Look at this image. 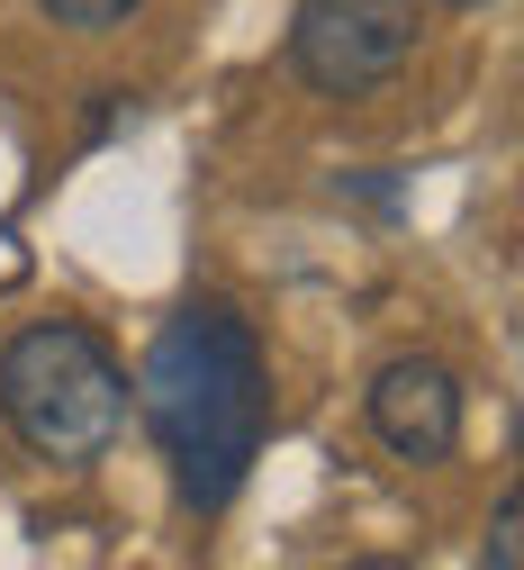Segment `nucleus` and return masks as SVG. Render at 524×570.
<instances>
[{"mask_svg":"<svg viewBox=\"0 0 524 570\" xmlns=\"http://www.w3.org/2000/svg\"><path fill=\"white\" fill-rule=\"evenodd\" d=\"M453 10H488V0H453Z\"/></svg>","mask_w":524,"mask_h":570,"instance_id":"obj_7","label":"nucleus"},{"mask_svg":"<svg viewBox=\"0 0 524 570\" xmlns=\"http://www.w3.org/2000/svg\"><path fill=\"white\" fill-rule=\"evenodd\" d=\"M37 10L55 19V28H82V37H100V28H118L136 0H37Z\"/></svg>","mask_w":524,"mask_h":570,"instance_id":"obj_6","label":"nucleus"},{"mask_svg":"<svg viewBox=\"0 0 524 570\" xmlns=\"http://www.w3.org/2000/svg\"><path fill=\"white\" fill-rule=\"evenodd\" d=\"M370 435H380L398 462H443L462 444V381L425 363V353H398V363L370 372Z\"/></svg>","mask_w":524,"mask_h":570,"instance_id":"obj_4","label":"nucleus"},{"mask_svg":"<svg viewBox=\"0 0 524 570\" xmlns=\"http://www.w3.org/2000/svg\"><path fill=\"white\" fill-rule=\"evenodd\" d=\"M0 416L37 462L82 471L127 435V363L82 317L19 326L0 344Z\"/></svg>","mask_w":524,"mask_h":570,"instance_id":"obj_2","label":"nucleus"},{"mask_svg":"<svg viewBox=\"0 0 524 570\" xmlns=\"http://www.w3.org/2000/svg\"><path fill=\"white\" fill-rule=\"evenodd\" d=\"M488 570H515L524 561V489H506L497 498V517H488V552H479Z\"/></svg>","mask_w":524,"mask_h":570,"instance_id":"obj_5","label":"nucleus"},{"mask_svg":"<svg viewBox=\"0 0 524 570\" xmlns=\"http://www.w3.org/2000/svg\"><path fill=\"white\" fill-rule=\"evenodd\" d=\"M416 28H425V0H298L289 73L326 100H362L416 55Z\"/></svg>","mask_w":524,"mask_h":570,"instance_id":"obj_3","label":"nucleus"},{"mask_svg":"<svg viewBox=\"0 0 524 570\" xmlns=\"http://www.w3.org/2000/svg\"><path fill=\"white\" fill-rule=\"evenodd\" d=\"M127 407L145 416V435L164 444L181 508L217 517L236 508L245 471L263 462L271 435V372H263V335L236 299H190L155 326L145 363L127 381Z\"/></svg>","mask_w":524,"mask_h":570,"instance_id":"obj_1","label":"nucleus"}]
</instances>
